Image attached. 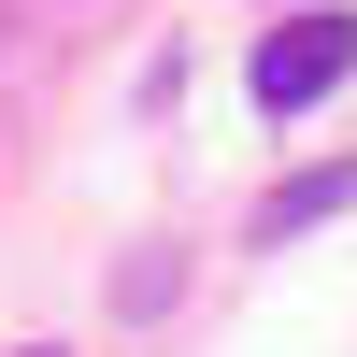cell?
<instances>
[{
  "mask_svg": "<svg viewBox=\"0 0 357 357\" xmlns=\"http://www.w3.org/2000/svg\"><path fill=\"white\" fill-rule=\"evenodd\" d=\"M343 200H357V158H329V172H286V186H272V215H257V229L286 243V229H329Z\"/></svg>",
  "mask_w": 357,
  "mask_h": 357,
  "instance_id": "obj_2",
  "label": "cell"
},
{
  "mask_svg": "<svg viewBox=\"0 0 357 357\" xmlns=\"http://www.w3.org/2000/svg\"><path fill=\"white\" fill-rule=\"evenodd\" d=\"M343 72H357V29L343 15H286L272 43H257V114H314Z\"/></svg>",
  "mask_w": 357,
  "mask_h": 357,
  "instance_id": "obj_1",
  "label": "cell"
}]
</instances>
